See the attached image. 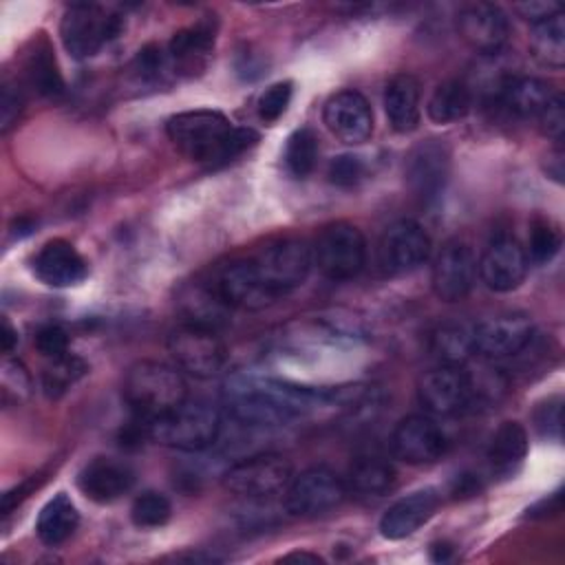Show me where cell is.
Masks as SVG:
<instances>
[{"mask_svg": "<svg viewBox=\"0 0 565 565\" xmlns=\"http://www.w3.org/2000/svg\"><path fill=\"white\" fill-rule=\"evenodd\" d=\"M364 174H366V166L358 154H338L329 161V168H327L329 183L338 188H355L364 179Z\"/></svg>", "mask_w": 565, "mask_h": 565, "instance_id": "ab89813d", "label": "cell"}, {"mask_svg": "<svg viewBox=\"0 0 565 565\" xmlns=\"http://www.w3.org/2000/svg\"><path fill=\"white\" fill-rule=\"evenodd\" d=\"M344 479L327 466H311L294 475L285 494V510L291 516H320L335 510L347 497Z\"/></svg>", "mask_w": 565, "mask_h": 565, "instance_id": "9c48e42d", "label": "cell"}, {"mask_svg": "<svg viewBox=\"0 0 565 565\" xmlns=\"http://www.w3.org/2000/svg\"><path fill=\"white\" fill-rule=\"evenodd\" d=\"M397 472L393 463L382 457H360L351 463L347 475V490L360 497H384L393 490Z\"/></svg>", "mask_w": 565, "mask_h": 565, "instance_id": "f546056e", "label": "cell"}, {"mask_svg": "<svg viewBox=\"0 0 565 565\" xmlns=\"http://www.w3.org/2000/svg\"><path fill=\"white\" fill-rule=\"evenodd\" d=\"M452 547L448 543H437L433 545V561H446L450 556Z\"/></svg>", "mask_w": 565, "mask_h": 565, "instance_id": "c3c4849f", "label": "cell"}, {"mask_svg": "<svg viewBox=\"0 0 565 565\" xmlns=\"http://www.w3.org/2000/svg\"><path fill=\"white\" fill-rule=\"evenodd\" d=\"M291 558H296V561H313V563L322 561L318 554H307V552H294V554L285 556V561H291Z\"/></svg>", "mask_w": 565, "mask_h": 565, "instance_id": "681fc988", "label": "cell"}, {"mask_svg": "<svg viewBox=\"0 0 565 565\" xmlns=\"http://www.w3.org/2000/svg\"><path fill=\"white\" fill-rule=\"evenodd\" d=\"M141 422L148 439L185 452H196L212 446L221 433L218 411L205 402L192 399H185L179 406Z\"/></svg>", "mask_w": 565, "mask_h": 565, "instance_id": "277c9868", "label": "cell"}, {"mask_svg": "<svg viewBox=\"0 0 565 565\" xmlns=\"http://www.w3.org/2000/svg\"><path fill=\"white\" fill-rule=\"evenodd\" d=\"M472 102L475 93L463 79H446L433 90L426 113L435 124H452L470 113Z\"/></svg>", "mask_w": 565, "mask_h": 565, "instance_id": "1f68e13d", "label": "cell"}, {"mask_svg": "<svg viewBox=\"0 0 565 565\" xmlns=\"http://www.w3.org/2000/svg\"><path fill=\"white\" fill-rule=\"evenodd\" d=\"M530 49L532 55L550 66V68H563L565 64V24L563 13H556L543 22L532 24L530 33Z\"/></svg>", "mask_w": 565, "mask_h": 565, "instance_id": "d6a6232c", "label": "cell"}, {"mask_svg": "<svg viewBox=\"0 0 565 565\" xmlns=\"http://www.w3.org/2000/svg\"><path fill=\"white\" fill-rule=\"evenodd\" d=\"M428 347L439 364L463 366L475 355V324L446 322L430 333Z\"/></svg>", "mask_w": 565, "mask_h": 565, "instance_id": "f1b7e54d", "label": "cell"}, {"mask_svg": "<svg viewBox=\"0 0 565 565\" xmlns=\"http://www.w3.org/2000/svg\"><path fill=\"white\" fill-rule=\"evenodd\" d=\"M561 243L563 241L556 225H552L550 221H534L527 236V247H523L527 263H534V265L550 263L561 252Z\"/></svg>", "mask_w": 565, "mask_h": 565, "instance_id": "8d00e7d4", "label": "cell"}, {"mask_svg": "<svg viewBox=\"0 0 565 565\" xmlns=\"http://www.w3.org/2000/svg\"><path fill=\"white\" fill-rule=\"evenodd\" d=\"M174 148L190 161L223 166L256 146L258 132L245 126H234L223 113L196 108L177 113L166 124Z\"/></svg>", "mask_w": 565, "mask_h": 565, "instance_id": "7a4b0ae2", "label": "cell"}, {"mask_svg": "<svg viewBox=\"0 0 565 565\" xmlns=\"http://www.w3.org/2000/svg\"><path fill=\"white\" fill-rule=\"evenodd\" d=\"M417 399L430 415H457L472 404L468 371L439 364L426 371L417 384Z\"/></svg>", "mask_w": 565, "mask_h": 565, "instance_id": "9a60e30c", "label": "cell"}, {"mask_svg": "<svg viewBox=\"0 0 565 565\" xmlns=\"http://www.w3.org/2000/svg\"><path fill=\"white\" fill-rule=\"evenodd\" d=\"M225 406L245 426H285L327 406H344L362 397L353 388H311L269 375L238 373L225 384Z\"/></svg>", "mask_w": 565, "mask_h": 565, "instance_id": "6da1fadb", "label": "cell"}, {"mask_svg": "<svg viewBox=\"0 0 565 565\" xmlns=\"http://www.w3.org/2000/svg\"><path fill=\"white\" fill-rule=\"evenodd\" d=\"M210 287L227 309L260 311L278 300L258 271L254 258L230 260L216 271Z\"/></svg>", "mask_w": 565, "mask_h": 565, "instance_id": "8fae6325", "label": "cell"}, {"mask_svg": "<svg viewBox=\"0 0 565 565\" xmlns=\"http://www.w3.org/2000/svg\"><path fill=\"white\" fill-rule=\"evenodd\" d=\"M384 113L395 132L406 135L419 126V82L411 73H397L386 82Z\"/></svg>", "mask_w": 565, "mask_h": 565, "instance_id": "484cf974", "label": "cell"}, {"mask_svg": "<svg viewBox=\"0 0 565 565\" xmlns=\"http://www.w3.org/2000/svg\"><path fill=\"white\" fill-rule=\"evenodd\" d=\"M554 95L547 82L530 75H508L494 88L497 104L521 119L539 117Z\"/></svg>", "mask_w": 565, "mask_h": 565, "instance_id": "cb8c5ba5", "label": "cell"}, {"mask_svg": "<svg viewBox=\"0 0 565 565\" xmlns=\"http://www.w3.org/2000/svg\"><path fill=\"white\" fill-rule=\"evenodd\" d=\"M124 31V18L102 4H71L60 22V38L66 53L86 60L99 53Z\"/></svg>", "mask_w": 565, "mask_h": 565, "instance_id": "5b68a950", "label": "cell"}, {"mask_svg": "<svg viewBox=\"0 0 565 565\" xmlns=\"http://www.w3.org/2000/svg\"><path fill=\"white\" fill-rule=\"evenodd\" d=\"M254 263L271 291L282 298L307 280L313 267L311 245L302 238H278L267 243L254 256Z\"/></svg>", "mask_w": 565, "mask_h": 565, "instance_id": "30bf717a", "label": "cell"}, {"mask_svg": "<svg viewBox=\"0 0 565 565\" xmlns=\"http://www.w3.org/2000/svg\"><path fill=\"white\" fill-rule=\"evenodd\" d=\"M479 479L475 475H461L455 479V486H452V494L455 497H472L479 492Z\"/></svg>", "mask_w": 565, "mask_h": 565, "instance_id": "bcb514c9", "label": "cell"}, {"mask_svg": "<svg viewBox=\"0 0 565 565\" xmlns=\"http://www.w3.org/2000/svg\"><path fill=\"white\" fill-rule=\"evenodd\" d=\"M214 38H216V26L205 20L177 31L166 46L170 68L181 75H194L203 71L212 53Z\"/></svg>", "mask_w": 565, "mask_h": 565, "instance_id": "d4e9b609", "label": "cell"}, {"mask_svg": "<svg viewBox=\"0 0 565 565\" xmlns=\"http://www.w3.org/2000/svg\"><path fill=\"white\" fill-rule=\"evenodd\" d=\"M541 121V130L545 137L561 141L563 139V130H565V106H563V97L554 95L550 99V104L545 106V110L536 117Z\"/></svg>", "mask_w": 565, "mask_h": 565, "instance_id": "ee69618b", "label": "cell"}, {"mask_svg": "<svg viewBox=\"0 0 565 565\" xmlns=\"http://www.w3.org/2000/svg\"><path fill=\"white\" fill-rule=\"evenodd\" d=\"M168 351L177 369L201 380L218 375L227 364V349L216 329L194 322H183L168 335Z\"/></svg>", "mask_w": 565, "mask_h": 565, "instance_id": "ba28073f", "label": "cell"}, {"mask_svg": "<svg viewBox=\"0 0 565 565\" xmlns=\"http://www.w3.org/2000/svg\"><path fill=\"white\" fill-rule=\"evenodd\" d=\"M439 492L435 488L415 490L397 499L380 519V534L388 541H399L415 534L424 523L433 519L439 508Z\"/></svg>", "mask_w": 565, "mask_h": 565, "instance_id": "603a6c76", "label": "cell"}, {"mask_svg": "<svg viewBox=\"0 0 565 565\" xmlns=\"http://www.w3.org/2000/svg\"><path fill=\"white\" fill-rule=\"evenodd\" d=\"M88 371V364L73 355V353H64L60 358L49 360L44 373H42V388L44 395L49 399H57L64 393H68Z\"/></svg>", "mask_w": 565, "mask_h": 565, "instance_id": "e575fe53", "label": "cell"}, {"mask_svg": "<svg viewBox=\"0 0 565 565\" xmlns=\"http://www.w3.org/2000/svg\"><path fill=\"white\" fill-rule=\"evenodd\" d=\"M33 344L40 351V355L53 360L64 353H68V335L60 324H44L35 331Z\"/></svg>", "mask_w": 565, "mask_h": 565, "instance_id": "60d3db41", "label": "cell"}, {"mask_svg": "<svg viewBox=\"0 0 565 565\" xmlns=\"http://www.w3.org/2000/svg\"><path fill=\"white\" fill-rule=\"evenodd\" d=\"M527 256L523 245L512 236L494 238L477 260V274L490 291L508 294L521 287L527 274Z\"/></svg>", "mask_w": 565, "mask_h": 565, "instance_id": "ac0fdd59", "label": "cell"}, {"mask_svg": "<svg viewBox=\"0 0 565 565\" xmlns=\"http://www.w3.org/2000/svg\"><path fill=\"white\" fill-rule=\"evenodd\" d=\"M457 31L479 53H499L510 38V20L499 4L475 2L459 11Z\"/></svg>", "mask_w": 565, "mask_h": 565, "instance_id": "ffe728a7", "label": "cell"}, {"mask_svg": "<svg viewBox=\"0 0 565 565\" xmlns=\"http://www.w3.org/2000/svg\"><path fill=\"white\" fill-rule=\"evenodd\" d=\"M322 121L335 139L349 146H360L373 135V108L358 90L333 93L324 102Z\"/></svg>", "mask_w": 565, "mask_h": 565, "instance_id": "e0dca14e", "label": "cell"}, {"mask_svg": "<svg viewBox=\"0 0 565 565\" xmlns=\"http://www.w3.org/2000/svg\"><path fill=\"white\" fill-rule=\"evenodd\" d=\"M15 342H18V335H15L13 327L4 320V322H2V351H4V353H11V349H13Z\"/></svg>", "mask_w": 565, "mask_h": 565, "instance_id": "7dc6e473", "label": "cell"}, {"mask_svg": "<svg viewBox=\"0 0 565 565\" xmlns=\"http://www.w3.org/2000/svg\"><path fill=\"white\" fill-rule=\"evenodd\" d=\"M24 108V97L22 90L9 82L2 84V95H0V128L2 132H9L11 126H15L18 117L22 115Z\"/></svg>", "mask_w": 565, "mask_h": 565, "instance_id": "b9f144b4", "label": "cell"}, {"mask_svg": "<svg viewBox=\"0 0 565 565\" xmlns=\"http://www.w3.org/2000/svg\"><path fill=\"white\" fill-rule=\"evenodd\" d=\"M318 154H320L318 135L307 126L296 128L285 143V152H282L285 168L291 177L307 179L318 163Z\"/></svg>", "mask_w": 565, "mask_h": 565, "instance_id": "836d02e7", "label": "cell"}, {"mask_svg": "<svg viewBox=\"0 0 565 565\" xmlns=\"http://www.w3.org/2000/svg\"><path fill=\"white\" fill-rule=\"evenodd\" d=\"M291 95H294V84L289 79H282V82H276L271 86H267L260 97H258V117L265 121V124H274L278 121L289 102H291Z\"/></svg>", "mask_w": 565, "mask_h": 565, "instance_id": "74e56055", "label": "cell"}, {"mask_svg": "<svg viewBox=\"0 0 565 565\" xmlns=\"http://www.w3.org/2000/svg\"><path fill=\"white\" fill-rule=\"evenodd\" d=\"M135 77L141 82H157L163 77V73L170 68L168 51L161 49L159 44H146L132 60L130 64Z\"/></svg>", "mask_w": 565, "mask_h": 565, "instance_id": "f35d334b", "label": "cell"}, {"mask_svg": "<svg viewBox=\"0 0 565 565\" xmlns=\"http://www.w3.org/2000/svg\"><path fill=\"white\" fill-rule=\"evenodd\" d=\"M523 20H527L530 24H536V22H543L556 13H561V7L556 2H545V0H527V2H516L512 7Z\"/></svg>", "mask_w": 565, "mask_h": 565, "instance_id": "f6af8a7d", "label": "cell"}, {"mask_svg": "<svg viewBox=\"0 0 565 565\" xmlns=\"http://www.w3.org/2000/svg\"><path fill=\"white\" fill-rule=\"evenodd\" d=\"M124 399L139 419H152L188 399L183 373L177 366L141 360L124 377Z\"/></svg>", "mask_w": 565, "mask_h": 565, "instance_id": "3957f363", "label": "cell"}, {"mask_svg": "<svg viewBox=\"0 0 565 565\" xmlns=\"http://www.w3.org/2000/svg\"><path fill=\"white\" fill-rule=\"evenodd\" d=\"M313 265L329 280H351L366 265V238L353 223L335 221L320 230L311 245Z\"/></svg>", "mask_w": 565, "mask_h": 565, "instance_id": "8992f818", "label": "cell"}, {"mask_svg": "<svg viewBox=\"0 0 565 565\" xmlns=\"http://www.w3.org/2000/svg\"><path fill=\"white\" fill-rule=\"evenodd\" d=\"M170 514H172V505L168 497L157 490H146L137 494L130 505V521L141 530L166 525L170 521Z\"/></svg>", "mask_w": 565, "mask_h": 565, "instance_id": "d590c367", "label": "cell"}, {"mask_svg": "<svg viewBox=\"0 0 565 565\" xmlns=\"http://www.w3.org/2000/svg\"><path fill=\"white\" fill-rule=\"evenodd\" d=\"M291 477L294 468L282 455L263 452L245 457L230 466L223 475V488L241 499L265 501L282 494Z\"/></svg>", "mask_w": 565, "mask_h": 565, "instance_id": "52a82bcc", "label": "cell"}, {"mask_svg": "<svg viewBox=\"0 0 565 565\" xmlns=\"http://www.w3.org/2000/svg\"><path fill=\"white\" fill-rule=\"evenodd\" d=\"M527 455V433L519 422H503L490 437L486 457L490 470L499 477H510Z\"/></svg>", "mask_w": 565, "mask_h": 565, "instance_id": "4316f807", "label": "cell"}, {"mask_svg": "<svg viewBox=\"0 0 565 565\" xmlns=\"http://www.w3.org/2000/svg\"><path fill=\"white\" fill-rule=\"evenodd\" d=\"M391 450L411 466L433 463L446 452V435L428 415H408L393 428Z\"/></svg>", "mask_w": 565, "mask_h": 565, "instance_id": "d6986e66", "label": "cell"}, {"mask_svg": "<svg viewBox=\"0 0 565 565\" xmlns=\"http://www.w3.org/2000/svg\"><path fill=\"white\" fill-rule=\"evenodd\" d=\"M77 525L79 512L75 503L64 492H57L42 505L35 521V534L44 545L57 547L75 534Z\"/></svg>", "mask_w": 565, "mask_h": 565, "instance_id": "83f0119b", "label": "cell"}, {"mask_svg": "<svg viewBox=\"0 0 565 565\" xmlns=\"http://www.w3.org/2000/svg\"><path fill=\"white\" fill-rule=\"evenodd\" d=\"M430 236L413 218L391 223L377 245V260L386 274H408L430 258Z\"/></svg>", "mask_w": 565, "mask_h": 565, "instance_id": "7c38bea8", "label": "cell"}, {"mask_svg": "<svg viewBox=\"0 0 565 565\" xmlns=\"http://www.w3.org/2000/svg\"><path fill=\"white\" fill-rule=\"evenodd\" d=\"M31 265L35 278L55 289L75 287L88 276V263L75 249V245L64 238L46 241L33 256Z\"/></svg>", "mask_w": 565, "mask_h": 565, "instance_id": "44dd1931", "label": "cell"}, {"mask_svg": "<svg viewBox=\"0 0 565 565\" xmlns=\"http://www.w3.org/2000/svg\"><path fill=\"white\" fill-rule=\"evenodd\" d=\"M534 338V324L525 313H499L475 324V355L505 360L521 353Z\"/></svg>", "mask_w": 565, "mask_h": 565, "instance_id": "5bb4252c", "label": "cell"}, {"mask_svg": "<svg viewBox=\"0 0 565 565\" xmlns=\"http://www.w3.org/2000/svg\"><path fill=\"white\" fill-rule=\"evenodd\" d=\"M79 492L93 503H113L130 492L135 472L126 461L113 457H95L77 472Z\"/></svg>", "mask_w": 565, "mask_h": 565, "instance_id": "7402d4cb", "label": "cell"}, {"mask_svg": "<svg viewBox=\"0 0 565 565\" xmlns=\"http://www.w3.org/2000/svg\"><path fill=\"white\" fill-rule=\"evenodd\" d=\"M450 174V152L439 139L417 143L404 163V177L408 188L424 201H437L444 192Z\"/></svg>", "mask_w": 565, "mask_h": 565, "instance_id": "2e32d148", "label": "cell"}, {"mask_svg": "<svg viewBox=\"0 0 565 565\" xmlns=\"http://www.w3.org/2000/svg\"><path fill=\"white\" fill-rule=\"evenodd\" d=\"M534 426L543 437L561 439V397H552L536 408Z\"/></svg>", "mask_w": 565, "mask_h": 565, "instance_id": "7bdbcfd3", "label": "cell"}, {"mask_svg": "<svg viewBox=\"0 0 565 565\" xmlns=\"http://www.w3.org/2000/svg\"><path fill=\"white\" fill-rule=\"evenodd\" d=\"M26 84L42 97H60L64 93V77L46 40H38L24 62Z\"/></svg>", "mask_w": 565, "mask_h": 565, "instance_id": "4dcf8cb0", "label": "cell"}, {"mask_svg": "<svg viewBox=\"0 0 565 565\" xmlns=\"http://www.w3.org/2000/svg\"><path fill=\"white\" fill-rule=\"evenodd\" d=\"M477 280V256L472 247L461 238H450L441 245L433 260L430 285L439 300H463Z\"/></svg>", "mask_w": 565, "mask_h": 565, "instance_id": "4fadbf2b", "label": "cell"}]
</instances>
